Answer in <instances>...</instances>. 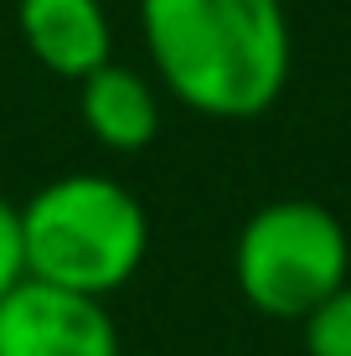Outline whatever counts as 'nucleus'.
<instances>
[{
	"label": "nucleus",
	"mask_w": 351,
	"mask_h": 356,
	"mask_svg": "<svg viewBox=\"0 0 351 356\" xmlns=\"http://www.w3.org/2000/svg\"><path fill=\"white\" fill-rule=\"evenodd\" d=\"M140 42L150 78L222 124L269 114L295 67L284 0H140Z\"/></svg>",
	"instance_id": "nucleus-1"
},
{
	"label": "nucleus",
	"mask_w": 351,
	"mask_h": 356,
	"mask_svg": "<svg viewBox=\"0 0 351 356\" xmlns=\"http://www.w3.org/2000/svg\"><path fill=\"white\" fill-rule=\"evenodd\" d=\"M26 279L108 300L150 259V212L124 181L67 170L21 202Z\"/></svg>",
	"instance_id": "nucleus-2"
},
{
	"label": "nucleus",
	"mask_w": 351,
	"mask_h": 356,
	"mask_svg": "<svg viewBox=\"0 0 351 356\" xmlns=\"http://www.w3.org/2000/svg\"><path fill=\"white\" fill-rule=\"evenodd\" d=\"M233 284L263 321L300 325L351 284V232L310 196H274L253 207L233 238Z\"/></svg>",
	"instance_id": "nucleus-3"
},
{
	"label": "nucleus",
	"mask_w": 351,
	"mask_h": 356,
	"mask_svg": "<svg viewBox=\"0 0 351 356\" xmlns=\"http://www.w3.org/2000/svg\"><path fill=\"white\" fill-rule=\"evenodd\" d=\"M0 356H124L108 300L21 279L0 300Z\"/></svg>",
	"instance_id": "nucleus-4"
},
{
	"label": "nucleus",
	"mask_w": 351,
	"mask_h": 356,
	"mask_svg": "<svg viewBox=\"0 0 351 356\" xmlns=\"http://www.w3.org/2000/svg\"><path fill=\"white\" fill-rule=\"evenodd\" d=\"M16 31L36 67L83 83L114 63V21L104 0H16Z\"/></svg>",
	"instance_id": "nucleus-5"
},
{
	"label": "nucleus",
	"mask_w": 351,
	"mask_h": 356,
	"mask_svg": "<svg viewBox=\"0 0 351 356\" xmlns=\"http://www.w3.org/2000/svg\"><path fill=\"white\" fill-rule=\"evenodd\" d=\"M78 119L108 155H140L161 134V83L129 63H104L78 83Z\"/></svg>",
	"instance_id": "nucleus-6"
},
{
	"label": "nucleus",
	"mask_w": 351,
	"mask_h": 356,
	"mask_svg": "<svg viewBox=\"0 0 351 356\" xmlns=\"http://www.w3.org/2000/svg\"><path fill=\"white\" fill-rule=\"evenodd\" d=\"M300 346L305 356H351V284L300 321Z\"/></svg>",
	"instance_id": "nucleus-7"
},
{
	"label": "nucleus",
	"mask_w": 351,
	"mask_h": 356,
	"mask_svg": "<svg viewBox=\"0 0 351 356\" xmlns=\"http://www.w3.org/2000/svg\"><path fill=\"white\" fill-rule=\"evenodd\" d=\"M26 279V253H21V202L0 191V300Z\"/></svg>",
	"instance_id": "nucleus-8"
}]
</instances>
